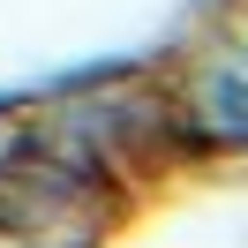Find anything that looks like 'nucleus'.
<instances>
[{
	"label": "nucleus",
	"instance_id": "obj_1",
	"mask_svg": "<svg viewBox=\"0 0 248 248\" xmlns=\"http://www.w3.org/2000/svg\"><path fill=\"white\" fill-rule=\"evenodd\" d=\"M188 121H196V136L211 143H248V61H218L211 76L188 91Z\"/></svg>",
	"mask_w": 248,
	"mask_h": 248
}]
</instances>
